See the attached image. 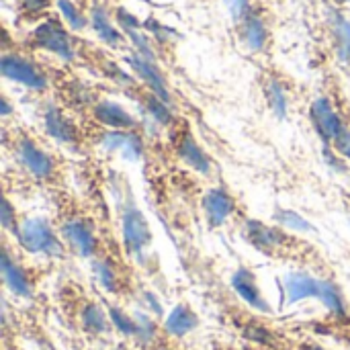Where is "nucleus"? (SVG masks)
Masks as SVG:
<instances>
[{
    "instance_id": "obj_1",
    "label": "nucleus",
    "mask_w": 350,
    "mask_h": 350,
    "mask_svg": "<svg viewBox=\"0 0 350 350\" xmlns=\"http://www.w3.org/2000/svg\"><path fill=\"white\" fill-rule=\"evenodd\" d=\"M18 244L29 254H39L47 258L64 256L66 244L57 238L55 230L45 217H27L18 228Z\"/></svg>"
},
{
    "instance_id": "obj_2",
    "label": "nucleus",
    "mask_w": 350,
    "mask_h": 350,
    "mask_svg": "<svg viewBox=\"0 0 350 350\" xmlns=\"http://www.w3.org/2000/svg\"><path fill=\"white\" fill-rule=\"evenodd\" d=\"M121 234H123V246H125L127 254L131 258L142 260L146 250L152 244V230H150L146 215L133 203H127V207L123 209Z\"/></svg>"
},
{
    "instance_id": "obj_3",
    "label": "nucleus",
    "mask_w": 350,
    "mask_h": 350,
    "mask_svg": "<svg viewBox=\"0 0 350 350\" xmlns=\"http://www.w3.org/2000/svg\"><path fill=\"white\" fill-rule=\"evenodd\" d=\"M78 330L94 340H105L115 332L109 310L96 299H82L74 312Z\"/></svg>"
},
{
    "instance_id": "obj_4",
    "label": "nucleus",
    "mask_w": 350,
    "mask_h": 350,
    "mask_svg": "<svg viewBox=\"0 0 350 350\" xmlns=\"http://www.w3.org/2000/svg\"><path fill=\"white\" fill-rule=\"evenodd\" d=\"M14 156L18 160V164L35 178L39 180H45V178H51L53 176V170H55V162L53 158L41 150L35 142L31 139H21L16 144V150H14Z\"/></svg>"
},
{
    "instance_id": "obj_5",
    "label": "nucleus",
    "mask_w": 350,
    "mask_h": 350,
    "mask_svg": "<svg viewBox=\"0 0 350 350\" xmlns=\"http://www.w3.org/2000/svg\"><path fill=\"white\" fill-rule=\"evenodd\" d=\"M59 234L64 238V244H68V248L80 258H92L98 250V240L94 236V230L84 219L64 221Z\"/></svg>"
},
{
    "instance_id": "obj_6",
    "label": "nucleus",
    "mask_w": 350,
    "mask_h": 350,
    "mask_svg": "<svg viewBox=\"0 0 350 350\" xmlns=\"http://www.w3.org/2000/svg\"><path fill=\"white\" fill-rule=\"evenodd\" d=\"M310 115H312V121H314V127H316L318 135L326 142V146L334 144L347 131L340 115L334 111L330 98H326V96H320V98L314 100Z\"/></svg>"
},
{
    "instance_id": "obj_7",
    "label": "nucleus",
    "mask_w": 350,
    "mask_h": 350,
    "mask_svg": "<svg viewBox=\"0 0 350 350\" xmlns=\"http://www.w3.org/2000/svg\"><path fill=\"white\" fill-rule=\"evenodd\" d=\"M232 287L240 295V299L246 301L252 310L262 312V314H273V306L265 297V293L258 285V279L250 269H246V267L236 269L232 275Z\"/></svg>"
},
{
    "instance_id": "obj_8",
    "label": "nucleus",
    "mask_w": 350,
    "mask_h": 350,
    "mask_svg": "<svg viewBox=\"0 0 350 350\" xmlns=\"http://www.w3.org/2000/svg\"><path fill=\"white\" fill-rule=\"evenodd\" d=\"M244 238L260 252L265 254H279L283 248H287L285 232L279 228H271L267 224H260L256 219H250L244 224Z\"/></svg>"
},
{
    "instance_id": "obj_9",
    "label": "nucleus",
    "mask_w": 350,
    "mask_h": 350,
    "mask_svg": "<svg viewBox=\"0 0 350 350\" xmlns=\"http://www.w3.org/2000/svg\"><path fill=\"white\" fill-rule=\"evenodd\" d=\"M0 70H2L4 78L18 82V84H25L33 90H43L47 86L45 76L31 62H27L18 55H2Z\"/></svg>"
},
{
    "instance_id": "obj_10",
    "label": "nucleus",
    "mask_w": 350,
    "mask_h": 350,
    "mask_svg": "<svg viewBox=\"0 0 350 350\" xmlns=\"http://www.w3.org/2000/svg\"><path fill=\"white\" fill-rule=\"evenodd\" d=\"M33 37H35V43H37L39 47H43V49H47V51L59 55L62 59H68V62H70V59L74 57L72 41H70L68 33H66L55 21H45V23H41V25L35 29Z\"/></svg>"
},
{
    "instance_id": "obj_11",
    "label": "nucleus",
    "mask_w": 350,
    "mask_h": 350,
    "mask_svg": "<svg viewBox=\"0 0 350 350\" xmlns=\"http://www.w3.org/2000/svg\"><path fill=\"white\" fill-rule=\"evenodd\" d=\"M234 209H236L234 197L221 187L209 189L205 193V197H203V213H205V219H207L209 228L224 226L232 217Z\"/></svg>"
},
{
    "instance_id": "obj_12",
    "label": "nucleus",
    "mask_w": 350,
    "mask_h": 350,
    "mask_svg": "<svg viewBox=\"0 0 350 350\" xmlns=\"http://www.w3.org/2000/svg\"><path fill=\"white\" fill-rule=\"evenodd\" d=\"M322 281L314 277L312 273L306 271H291L285 275V293H287V301L289 304H297L304 299H320L322 293Z\"/></svg>"
},
{
    "instance_id": "obj_13",
    "label": "nucleus",
    "mask_w": 350,
    "mask_h": 350,
    "mask_svg": "<svg viewBox=\"0 0 350 350\" xmlns=\"http://www.w3.org/2000/svg\"><path fill=\"white\" fill-rule=\"evenodd\" d=\"M2 279H4V287L21 299H31L35 295V283L31 281V277L27 275V271L10 258L8 250H4L2 256Z\"/></svg>"
},
{
    "instance_id": "obj_14",
    "label": "nucleus",
    "mask_w": 350,
    "mask_h": 350,
    "mask_svg": "<svg viewBox=\"0 0 350 350\" xmlns=\"http://www.w3.org/2000/svg\"><path fill=\"white\" fill-rule=\"evenodd\" d=\"M127 64L135 70V74L152 88L154 96H158L160 100H164L166 105H170V92H168V86L156 66V62H150L146 57H142L139 53L135 55H129L127 57Z\"/></svg>"
},
{
    "instance_id": "obj_15",
    "label": "nucleus",
    "mask_w": 350,
    "mask_h": 350,
    "mask_svg": "<svg viewBox=\"0 0 350 350\" xmlns=\"http://www.w3.org/2000/svg\"><path fill=\"white\" fill-rule=\"evenodd\" d=\"M164 332L168 338H185L199 328V316L189 304H178L164 320Z\"/></svg>"
},
{
    "instance_id": "obj_16",
    "label": "nucleus",
    "mask_w": 350,
    "mask_h": 350,
    "mask_svg": "<svg viewBox=\"0 0 350 350\" xmlns=\"http://www.w3.org/2000/svg\"><path fill=\"white\" fill-rule=\"evenodd\" d=\"M92 273H94L98 285H100L107 293H111V295H123V293L127 291L125 279L119 275L117 267H115L111 260H107V258H96V260H92Z\"/></svg>"
},
{
    "instance_id": "obj_17",
    "label": "nucleus",
    "mask_w": 350,
    "mask_h": 350,
    "mask_svg": "<svg viewBox=\"0 0 350 350\" xmlns=\"http://www.w3.org/2000/svg\"><path fill=\"white\" fill-rule=\"evenodd\" d=\"M94 115H96V119H98L100 123L109 125L111 129H121V131H125V129H131V127L135 125V119H133L121 105L111 103V100L98 103L96 109H94Z\"/></svg>"
},
{
    "instance_id": "obj_18",
    "label": "nucleus",
    "mask_w": 350,
    "mask_h": 350,
    "mask_svg": "<svg viewBox=\"0 0 350 350\" xmlns=\"http://www.w3.org/2000/svg\"><path fill=\"white\" fill-rule=\"evenodd\" d=\"M178 156H180V160L189 168H193V170H197L201 174H209L211 172V160H209V156L203 152V148L191 135H185L180 139V144H178Z\"/></svg>"
},
{
    "instance_id": "obj_19",
    "label": "nucleus",
    "mask_w": 350,
    "mask_h": 350,
    "mask_svg": "<svg viewBox=\"0 0 350 350\" xmlns=\"http://www.w3.org/2000/svg\"><path fill=\"white\" fill-rule=\"evenodd\" d=\"M43 121H45L47 133H49L55 142H59V144H74L76 131H74L72 123L62 115L59 109H55L53 105H49L47 111H45V115H43Z\"/></svg>"
},
{
    "instance_id": "obj_20",
    "label": "nucleus",
    "mask_w": 350,
    "mask_h": 350,
    "mask_svg": "<svg viewBox=\"0 0 350 350\" xmlns=\"http://www.w3.org/2000/svg\"><path fill=\"white\" fill-rule=\"evenodd\" d=\"M332 318H349V304L347 297L342 293V289L332 281V279H324L322 281V293L318 299Z\"/></svg>"
},
{
    "instance_id": "obj_21",
    "label": "nucleus",
    "mask_w": 350,
    "mask_h": 350,
    "mask_svg": "<svg viewBox=\"0 0 350 350\" xmlns=\"http://www.w3.org/2000/svg\"><path fill=\"white\" fill-rule=\"evenodd\" d=\"M332 33L340 62H350V21L342 14H332Z\"/></svg>"
},
{
    "instance_id": "obj_22",
    "label": "nucleus",
    "mask_w": 350,
    "mask_h": 350,
    "mask_svg": "<svg viewBox=\"0 0 350 350\" xmlns=\"http://www.w3.org/2000/svg\"><path fill=\"white\" fill-rule=\"evenodd\" d=\"M242 33H244V43L248 45L250 51H260L265 47V43H267V27L258 16H252V14L246 16Z\"/></svg>"
},
{
    "instance_id": "obj_23",
    "label": "nucleus",
    "mask_w": 350,
    "mask_h": 350,
    "mask_svg": "<svg viewBox=\"0 0 350 350\" xmlns=\"http://www.w3.org/2000/svg\"><path fill=\"white\" fill-rule=\"evenodd\" d=\"M92 27H94L98 39H103L105 43H109V45H119V43H121V33L111 25V21H109L105 8H98V6H96V8L92 10Z\"/></svg>"
},
{
    "instance_id": "obj_24",
    "label": "nucleus",
    "mask_w": 350,
    "mask_h": 350,
    "mask_svg": "<svg viewBox=\"0 0 350 350\" xmlns=\"http://www.w3.org/2000/svg\"><path fill=\"white\" fill-rule=\"evenodd\" d=\"M275 221L283 228V230H291V232H314V224L308 221L301 213L293 211V209H285L279 207L275 211Z\"/></svg>"
},
{
    "instance_id": "obj_25",
    "label": "nucleus",
    "mask_w": 350,
    "mask_h": 350,
    "mask_svg": "<svg viewBox=\"0 0 350 350\" xmlns=\"http://www.w3.org/2000/svg\"><path fill=\"white\" fill-rule=\"evenodd\" d=\"M267 98H269V105H271L273 113L279 119H285V115H287V98H285L283 86L277 80H271L267 84Z\"/></svg>"
},
{
    "instance_id": "obj_26",
    "label": "nucleus",
    "mask_w": 350,
    "mask_h": 350,
    "mask_svg": "<svg viewBox=\"0 0 350 350\" xmlns=\"http://www.w3.org/2000/svg\"><path fill=\"white\" fill-rule=\"evenodd\" d=\"M57 6L66 18V23L74 29V31H80L86 27V18L82 16V12L72 4V0H57Z\"/></svg>"
},
{
    "instance_id": "obj_27",
    "label": "nucleus",
    "mask_w": 350,
    "mask_h": 350,
    "mask_svg": "<svg viewBox=\"0 0 350 350\" xmlns=\"http://www.w3.org/2000/svg\"><path fill=\"white\" fill-rule=\"evenodd\" d=\"M129 139V131H121V129H111L100 137V146L109 152H121L125 148Z\"/></svg>"
},
{
    "instance_id": "obj_28",
    "label": "nucleus",
    "mask_w": 350,
    "mask_h": 350,
    "mask_svg": "<svg viewBox=\"0 0 350 350\" xmlns=\"http://www.w3.org/2000/svg\"><path fill=\"white\" fill-rule=\"evenodd\" d=\"M148 113H150V117L154 119V121H158V123H168L170 121V109H168V105L164 103V100H160L158 96H150L148 98Z\"/></svg>"
},
{
    "instance_id": "obj_29",
    "label": "nucleus",
    "mask_w": 350,
    "mask_h": 350,
    "mask_svg": "<svg viewBox=\"0 0 350 350\" xmlns=\"http://www.w3.org/2000/svg\"><path fill=\"white\" fill-rule=\"evenodd\" d=\"M121 154H123V158H127V160H131V162H135V160L142 158V154H144V144H142V139H139L137 133H131V131H129V139H127L125 148L121 150Z\"/></svg>"
},
{
    "instance_id": "obj_30",
    "label": "nucleus",
    "mask_w": 350,
    "mask_h": 350,
    "mask_svg": "<svg viewBox=\"0 0 350 350\" xmlns=\"http://www.w3.org/2000/svg\"><path fill=\"white\" fill-rule=\"evenodd\" d=\"M0 221H2V228H4V230L12 232L14 236L18 234V228H21V226L16 224V213H14V209H12V205H10V201H8V199H4V203H2Z\"/></svg>"
},
{
    "instance_id": "obj_31",
    "label": "nucleus",
    "mask_w": 350,
    "mask_h": 350,
    "mask_svg": "<svg viewBox=\"0 0 350 350\" xmlns=\"http://www.w3.org/2000/svg\"><path fill=\"white\" fill-rule=\"evenodd\" d=\"M334 148L338 152L340 158H349L350 160V129H347L336 142H334Z\"/></svg>"
},
{
    "instance_id": "obj_32",
    "label": "nucleus",
    "mask_w": 350,
    "mask_h": 350,
    "mask_svg": "<svg viewBox=\"0 0 350 350\" xmlns=\"http://www.w3.org/2000/svg\"><path fill=\"white\" fill-rule=\"evenodd\" d=\"M226 4H228L230 14H232L234 18H240V16H244V12H246L248 0H226Z\"/></svg>"
},
{
    "instance_id": "obj_33",
    "label": "nucleus",
    "mask_w": 350,
    "mask_h": 350,
    "mask_svg": "<svg viewBox=\"0 0 350 350\" xmlns=\"http://www.w3.org/2000/svg\"><path fill=\"white\" fill-rule=\"evenodd\" d=\"M23 4L29 8V10H41L49 4V0H23Z\"/></svg>"
},
{
    "instance_id": "obj_34",
    "label": "nucleus",
    "mask_w": 350,
    "mask_h": 350,
    "mask_svg": "<svg viewBox=\"0 0 350 350\" xmlns=\"http://www.w3.org/2000/svg\"><path fill=\"white\" fill-rule=\"evenodd\" d=\"M109 350H131V349H129V345L123 340V342H117V345H113V347H111Z\"/></svg>"
},
{
    "instance_id": "obj_35",
    "label": "nucleus",
    "mask_w": 350,
    "mask_h": 350,
    "mask_svg": "<svg viewBox=\"0 0 350 350\" xmlns=\"http://www.w3.org/2000/svg\"><path fill=\"white\" fill-rule=\"evenodd\" d=\"M10 113V107H8V103H6V98H2V115L6 117Z\"/></svg>"
},
{
    "instance_id": "obj_36",
    "label": "nucleus",
    "mask_w": 350,
    "mask_h": 350,
    "mask_svg": "<svg viewBox=\"0 0 350 350\" xmlns=\"http://www.w3.org/2000/svg\"><path fill=\"white\" fill-rule=\"evenodd\" d=\"M156 350H176V349H172V347H166V345H160V347H156Z\"/></svg>"
},
{
    "instance_id": "obj_37",
    "label": "nucleus",
    "mask_w": 350,
    "mask_h": 350,
    "mask_svg": "<svg viewBox=\"0 0 350 350\" xmlns=\"http://www.w3.org/2000/svg\"><path fill=\"white\" fill-rule=\"evenodd\" d=\"M347 2H350V0H347Z\"/></svg>"
}]
</instances>
